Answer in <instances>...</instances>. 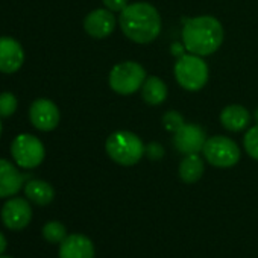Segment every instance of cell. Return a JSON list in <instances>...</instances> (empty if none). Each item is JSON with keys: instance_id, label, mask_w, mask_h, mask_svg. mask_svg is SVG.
Listing matches in <instances>:
<instances>
[{"instance_id": "cell-12", "label": "cell", "mask_w": 258, "mask_h": 258, "mask_svg": "<svg viewBox=\"0 0 258 258\" xmlns=\"http://www.w3.org/2000/svg\"><path fill=\"white\" fill-rule=\"evenodd\" d=\"M25 62L22 44L11 37H0V72L11 75L20 70Z\"/></svg>"}, {"instance_id": "cell-7", "label": "cell", "mask_w": 258, "mask_h": 258, "mask_svg": "<svg viewBox=\"0 0 258 258\" xmlns=\"http://www.w3.org/2000/svg\"><path fill=\"white\" fill-rule=\"evenodd\" d=\"M11 154L16 163L23 169L38 167L46 157L43 143L31 134L17 136L11 145Z\"/></svg>"}, {"instance_id": "cell-27", "label": "cell", "mask_w": 258, "mask_h": 258, "mask_svg": "<svg viewBox=\"0 0 258 258\" xmlns=\"http://www.w3.org/2000/svg\"><path fill=\"white\" fill-rule=\"evenodd\" d=\"M255 118H256V121H258V108L255 109Z\"/></svg>"}, {"instance_id": "cell-11", "label": "cell", "mask_w": 258, "mask_h": 258, "mask_svg": "<svg viewBox=\"0 0 258 258\" xmlns=\"http://www.w3.org/2000/svg\"><path fill=\"white\" fill-rule=\"evenodd\" d=\"M117 20L112 14V11L106 8H99L87 14L84 20V29L85 32L96 40H103L108 38L114 29H115Z\"/></svg>"}, {"instance_id": "cell-19", "label": "cell", "mask_w": 258, "mask_h": 258, "mask_svg": "<svg viewBox=\"0 0 258 258\" xmlns=\"http://www.w3.org/2000/svg\"><path fill=\"white\" fill-rule=\"evenodd\" d=\"M43 237L49 241V243H61L66 237H67V231L66 226L61 222L52 220L47 222L43 226Z\"/></svg>"}, {"instance_id": "cell-25", "label": "cell", "mask_w": 258, "mask_h": 258, "mask_svg": "<svg viewBox=\"0 0 258 258\" xmlns=\"http://www.w3.org/2000/svg\"><path fill=\"white\" fill-rule=\"evenodd\" d=\"M184 44H178V43H175L173 46H172V50H173V55H178V58L181 56V55H184Z\"/></svg>"}, {"instance_id": "cell-26", "label": "cell", "mask_w": 258, "mask_h": 258, "mask_svg": "<svg viewBox=\"0 0 258 258\" xmlns=\"http://www.w3.org/2000/svg\"><path fill=\"white\" fill-rule=\"evenodd\" d=\"M7 246H8V243H7V238H5V235L0 232V255H2L5 250H7Z\"/></svg>"}, {"instance_id": "cell-4", "label": "cell", "mask_w": 258, "mask_h": 258, "mask_svg": "<svg viewBox=\"0 0 258 258\" xmlns=\"http://www.w3.org/2000/svg\"><path fill=\"white\" fill-rule=\"evenodd\" d=\"M146 78L148 75L142 64L136 61H121L111 69L108 82L114 93L129 96L142 90Z\"/></svg>"}, {"instance_id": "cell-14", "label": "cell", "mask_w": 258, "mask_h": 258, "mask_svg": "<svg viewBox=\"0 0 258 258\" xmlns=\"http://www.w3.org/2000/svg\"><path fill=\"white\" fill-rule=\"evenodd\" d=\"M23 176L14 164L8 160L0 158V198H10L20 191L23 185Z\"/></svg>"}, {"instance_id": "cell-5", "label": "cell", "mask_w": 258, "mask_h": 258, "mask_svg": "<svg viewBox=\"0 0 258 258\" xmlns=\"http://www.w3.org/2000/svg\"><path fill=\"white\" fill-rule=\"evenodd\" d=\"M175 79L187 91H199L208 82V66L202 56L184 53L175 62Z\"/></svg>"}, {"instance_id": "cell-9", "label": "cell", "mask_w": 258, "mask_h": 258, "mask_svg": "<svg viewBox=\"0 0 258 258\" xmlns=\"http://www.w3.org/2000/svg\"><path fill=\"white\" fill-rule=\"evenodd\" d=\"M32 220V208L23 198H13L2 207V222L8 229H25Z\"/></svg>"}, {"instance_id": "cell-21", "label": "cell", "mask_w": 258, "mask_h": 258, "mask_svg": "<svg viewBox=\"0 0 258 258\" xmlns=\"http://www.w3.org/2000/svg\"><path fill=\"white\" fill-rule=\"evenodd\" d=\"M17 97L13 93H2L0 94V117H10L17 111Z\"/></svg>"}, {"instance_id": "cell-15", "label": "cell", "mask_w": 258, "mask_h": 258, "mask_svg": "<svg viewBox=\"0 0 258 258\" xmlns=\"http://www.w3.org/2000/svg\"><path fill=\"white\" fill-rule=\"evenodd\" d=\"M220 123L226 131L241 133L250 123V114L241 105H228L220 112Z\"/></svg>"}, {"instance_id": "cell-23", "label": "cell", "mask_w": 258, "mask_h": 258, "mask_svg": "<svg viewBox=\"0 0 258 258\" xmlns=\"http://www.w3.org/2000/svg\"><path fill=\"white\" fill-rule=\"evenodd\" d=\"M146 155L152 160V161H158L164 157V148L160 143H149L146 146Z\"/></svg>"}, {"instance_id": "cell-8", "label": "cell", "mask_w": 258, "mask_h": 258, "mask_svg": "<svg viewBox=\"0 0 258 258\" xmlns=\"http://www.w3.org/2000/svg\"><path fill=\"white\" fill-rule=\"evenodd\" d=\"M207 134L196 123H184L173 134V145L184 155L199 154L207 142Z\"/></svg>"}, {"instance_id": "cell-28", "label": "cell", "mask_w": 258, "mask_h": 258, "mask_svg": "<svg viewBox=\"0 0 258 258\" xmlns=\"http://www.w3.org/2000/svg\"><path fill=\"white\" fill-rule=\"evenodd\" d=\"M0 136H2V121H0Z\"/></svg>"}, {"instance_id": "cell-29", "label": "cell", "mask_w": 258, "mask_h": 258, "mask_svg": "<svg viewBox=\"0 0 258 258\" xmlns=\"http://www.w3.org/2000/svg\"><path fill=\"white\" fill-rule=\"evenodd\" d=\"M0 258H11V256H7V255H0Z\"/></svg>"}, {"instance_id": "cell-16", "label": "cell", "mask_w": 258, "mask_h": 258, "mask_svg": "<svg viewBox=\"0 0 258 258\" xmlns=\"http://www.w3.org/2000/svg\"><path fill=\"white\" fill-rule=\"evenodd\" d=\"M169 96V88L163 79L158 76H148L142 87V97L148 105L157 106L166 102Z\"/></svg>"}, {"instance_id": "cell-18", "label": "cell", "mask_w": 258, "mask_h": 258, "mask_svg": "<svg viewBox=\"0 0 258 258\" xmlns=\"http://www.w3.org/2000/svg\"><path fill=\"white\" fill-rule=\"evenodd\" d=\"M204 172H205V164L198 154L185 155L179 163V178L187 184L198 182L202 178Z\"/></svg>"}, {"instance_id": "cell-2", "label": "cell", "mask_w": 258, "mask_h": 258, "mask_svg": "<svg viewBox=\"0 0 258 258\" xmlns=\"http://www.w3.org/2000/svg\"><path fill=\"white\" fill-rule=\"evenodd\" d=\"M223 26L213 16H199L184 19L182 44L188 53L208 56L219 50L223 43Z\"/></svg>"}, {"instance_id": "cell-6", "label": "cell", "mask_w": 258, "mask_h": 258, "mask_svg": "<svg viewBox=\"0 0 258 258\" xmlns=\"http://www.w3.org/2000/svg\"><path fill=\"white\" fill-rule=\"evenodd\" d=\"M204 158L214 167L229 169L240 161L241 152L237 143L225 136H213L207 139L202 148Z\"/></svg>"}, {"instance_id": "cell-10", "label": "cell", "mask_w": 258, "mask_h": 258, "mask_svg": "<svg viewBox=\"0 0 258 258\" xmlns=\"http://www.w3.org/2000/svg\"><path fill=\"white\" fill-rule=\"evenodd\" d=\"M29 118L38 131H53L59 124V109L50 99H37L29 109Z\"/></svg>"}, {"instance_id": "cell-3", "label": "cell", "mask_w": 258, "mask_h": 258, "mask_svg": "<svg viewBox=\"0 0 258 258\" xmlns=\"http://www.w3.org/2000/svg\"><path fill=\"white\" fill-rule=\"evenodd\" d=\"M108 157L124 167L137 164L146 154V146L142 139L131 131H115L105 143Z\"/></svg>"}, {"instance_id": "cell-22", "label": "cell", "mask_w": 258, "mask_h": 258, "mask_svg": "<svg viewBox=\"0 0 258 258\" xmlns=\"http://www.w3.org/2000/svg\"><path fill=\"white\" fill-rule=\"evenodd\" d=\"M184 123H185L184 117L178 111H167L163 115V126L166 127V131H169V133L175 134Z\"/></svg>"}, {"instance_id": "cell-13", "label": "cell", "mask_w": 258, "mask_h": 258, "mask_svg": "<svg viewBox=\"0 0 258 258\" xmlns=\"http://www.w3.org/2000/svg\"><path fill=\"white\" fill-rule=\"evenodd\" d=\"M59 258H94V244L87 235L70 234L61 241Z\"/></svg>"}, {"instance_id": "cell-24", "label": "cell", "mask_w": 258, "mask_h": 258, "mask_svg": "<svg viewBox=\"0 0 258 258\" xmlns=\"http://www.w3.org/2000/svg\"><path fill=\"white\" fill-rule=\"evenodd\" d=\"M106 10L112 11V13H121L129 4L127 0H102Z\"/></svg>"}, {"instance_id": "cell-1", "label": "cell", "mask_w": 258, "mask_h": 258, "mask_svg": "<svg viewBox=\"0 0 258 258\" xmlns=\"http://www.w3.org/2000/svg\"><path fill=\"white\" fill-rule=\"evenodd\" d=\"M118 26L124 37L133 43L149 44L155 41L161 32V16L154 5L136 2L120 13Z\"/></svg>"}, {"instance_id": "cell-20", "label": "cell", "mask_w": 258, "mask_h": 258, "mask_svg": "<svg viewBox=\"0 0 258 258\" xmlns=\"http://www.w3.org/2000/svg\"><path fill=\"white\" fill-rule=\"evenodd\" d=\"M243 146L246 154L258 161V124L247 129V133L244 134L243 139Z\"/></svg>"}, {"instance_id": "cell-17", "label": "cell", "mask_w": 258, "mask_h": 258, "mask_svg": "<svg viewBox=\"0 0 258 258\" xmlns=\"http://www.w3.org/2000/svg\"><path fill=\"white\" fill-rule=\"evenodd\" d=\"M26 198L37 205H49L55 198L53 187L43 179H31L25 185Z\"/></svg>"}]
</instances>
